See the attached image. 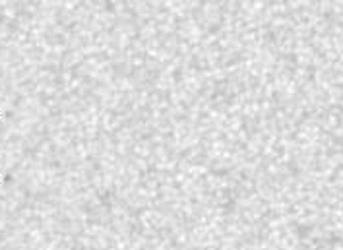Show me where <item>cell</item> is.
<instances>
[{
  "label": "cell",
  "instance_id": "obj_1",
  "mask_svg": "<svg viewBox=\"0 0 343 250\" xmlns=\"http://www.w3.org/2000/svg\"><path fill=\"white\" fill-rule=\"evenodd\" d=\"M0 113H2V111H0Z\"/></svg>",
  "mask_w": 343,
  "mask_h": 250
}]
</instances>
